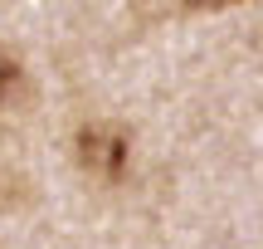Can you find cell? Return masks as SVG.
<instances>
[{"label": "cell", "mask_w": 263, "mask_h": 249, "mask_svg": "<svg viewBox=\"0 0 263 249\" xmlns=\"http://www.w3.org/2000/svg\"><path fill=\"white\" fill-rule=\"evenodd\" d=\"M239 5V0H185V10H205V15H215V10H229Z\"/></svg>", "instance_id": "obj_3"}, {"label": "cell", "mask_w": 263, "mask_h": 249, "mask_svg": "<svg viewBox=\"0 0 263 249\" xmlns=\"http://www.w3.org/2000/svg\"><path fill=\"white\" fill-rule=\"evenodd\" d=\"M73 162L83 176H93L103 186H117L132 166V132L122 122H112V117H93L73 137Z\"/></svg>", "instance_id": "obj_1"}, {"label": "cell", "mask_w": 263, "mask_h": 249, "mask_svg": "<svg viewBox=\"0 0 263 249\" xmlns=\"http://www.w3.org/2000/svg\"><path fill=\"white\" fill-rule=\"evenodd\" d=\"M20 93H25V68H20L15 54H5V49H0V108L20 103Z\"/></svg>", "instance_id": "obj_2"}]
</instances>
